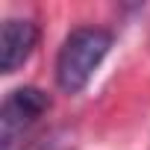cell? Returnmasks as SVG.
<instances>
[{
	"label": "cell",
	"mask_w": 150,
	"mask_h": 150,
	"mask_svg": "<svg viewBox=\"0 0 150 150\" xmlns=\"http://www.w3.org/2000/svg\"><path fill=\"white\" fill-rule=\"evenodd\" d=\"M112 47V33L103 30V27H80L74 30L62 47H59V56H56V83L65 94H80L94 71L100 68V62L106 59Z\"/></svg>",
	"instance_id": "cell-1"
},
{
	"label": "cell",
	"mask_w": 150,
	"mask_h": 150,
	"mask_svg": "<svg viewBox=\"0 0 150 150\" xmlns=\"http://www.w3.org/2000/svg\"><path fill=\"white\" fill-rule=\"evenodd\" d=\"M47 109H50V97H47V91H41L35 86H21V88L9 91L3 106H0V147L12 150L15 141Z\"/></svg>",
	"instance_id": "cell-2"
},
{
	"label": "cell",
	"mask_w": 150,
	"mask_h": 150,
	"mask_svg": "<svg viewBox=\"0 0 150 150\" xmlns=\"http://www.w3.org/2000/svg\"><path fill=\"white\" fill-rule=\"evenodd\" d=\"M38 27L27 18H6L0 30V71L15 74L35 50Z\"/></svg>",
	"instance_id": "cell-3"
}]
</instances>
